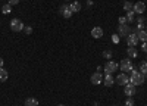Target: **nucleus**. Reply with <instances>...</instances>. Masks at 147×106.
<instances>
[{"mask_svg": "<svg viewBox=\"0 0 147 106\" xmlns=\"http://www.w3.org/2000/svg\"><path fill=\"white\" fill-rule=\"evenodd\" d=\"M125 88H124V93L127 94L128 97H132L134 94H136V91H137V88H136V86L134 84H131V82H128L127 86H124Z\"/></svg>", "mask_w": 147, "mask_h": 106, "instance_id": "obj_11", "label": "nucleus"}, {"mask_svg": "<svg viewBox=\"0 0 147 106\" xmlns=\"http://www.w3.org/2000/svg\"><path fill=\"white\" fill-rule=\"evenodd\" d=\"M134 19H136V12H134V10L127 12V21H128V22H132Z\"/></svg>", "mask_w": 147, "mask_h": 106, "instance_id": "obj_20", "label": "nucleus"}, {"mask_svg": "<svg viewBox=\"0 0 147 106\" xmlns=\"http://www.w3.org/2000/svg\"><path fill=\"white\" fill-rule=\"evenodd\" d=\"M132 10L136 12V15H141V14H144V12H146V5H144V2H137V3H134Z\"/></svg>", "mask_w": 147, "mask_h": 106, "instance_id": "obj_9", "label": "nucleus"}, {"mask_svg": "<svg viewBox=\"0 0 147 106\" xmlns=\"http://www.w3.org/2000/svg\"><path fill=\"white\" fill-rule=\"evenodd\" d=\"M140 72L147 75V62H141L140 63Z\"/></svg>", "mask_w": 147, "mask_h": 106, "instance_id": "obj_22", "label": "nucleus"}, {"mask_svg": "<svg viewBox=\"0 0 147 106\" xmlns=\"http://www.w3.org/2000/svg\"><path fill=\"white\" fill-rule=\"evenodd\" d=\"M57 106H65V105H57Z\"/></svg>", "mask_w": 147, "mask_h": 106, "instance_id": "obj_33", "label": "nucleus"}, {"mask_svg": "<svg viewBox=\"0 0 147 106\" xmlns=\"http://www.w3.org/2000/svg\"><path fill=\"white\" fill-rule=\"evenodd\" d=\"M90 81H91V84H94V86H99V84H102L103 82V75L100 74V72H96L91 75V78H90Z\"/></svg>", "mask_w": 147, "mask_h": 106, "instance_id": "obj_8", "label": "nucleus"}, {"mask_svg": "<svg viewBox=\"0 0 147 106\" xmlns=\"http://www.w3.org/2000/svg\"><path fill=\"white\" fill-rule=\"evenodd\" d=\"M137 21H138V24H144V18H137Z\"/></svg>", "mask_w": 147, "mask_h": 106, "instance_id": "obj_32", "label": "nucleus"}, {"mask_svg": "<svg viewBox=\"0 0 147 106\" xmlns=\"http://www.w3.org/2000/svg\"><path fill=\"white\" fill-rule=\"evenodd\" d=\"M112 55H113V53H112V50H105V52H103V57H105V59H107V61H110Z\"/></svg>", "mask_w": 147, "mask_h": 106, "instance_id": "obj_23", "label": "nucleus"}, {"mask_svg": "<svg viewBox=\"0 0 147 106\" xmlns=\"http://www.w3.org/2000/svg\"><path fill=\"white\" fill-rule=\"evenodd\" d=\"M25 106H38V100L35 97H28L25 100Z\"/></svg>", "mask_w": 147, "mask_h": 106, "instance_id": "obj_15", "label": "nucleus"}, {"mask_svg": "<svg viewBox=\"0 0 147 106\" xmlns=\"http://www.w3.org/2000/svg\"><path fill=\"white\" fill-rule=\"evenodd\" d=\"M2 12H3V15H9L10 12H12V6H10L9 3L3 5V6H2Z\"/></svg>", "mask_w": 147, "mask_h": 106, "instance_id": "obj_19", "label": "nucleus"}, {"mask_svg": "<svg viewBox=\"0 0 147 106\" xmlns=\"http://www.w3.org/2000/svg\"><path fill=\"white\" fill-rule=\"evenodd\" d=\"M144 78L146 75L141 74L140 71H136V69H132L131 71V75H129V82L134 86H141L143 82H144Z\"/></svg>", "mask_w": 147, "mask_h": 106, "instance_id": "obj_1", "label": "nucleus"}, {"mask_svg": "<svg viewBox=\"0 0 147 106\" xmlns=\"http://www.w3.org/2000/svg\"><path fill=\"white\" fill-rule=\"evenodd\" d=\"M137 35H138V40H140V41H143V43L147 41V31H144V30H138Z\"/></svg>", "mask_w": 147, "mask_h": 106, "instance_id": "obj_14", "label": "nucleus"}, {"mask_svg": "<svg viewBox=\"0 0 147 106\" xmlns=\"http://www.w3.org/2000/svg\"><path fill=\"white\" fill-rule=\"evenodd\" d=\"M118 68H119V63H116V62H113V61H107L106 65L103 66V69H105L106 74H113L115 71H118Z\"/></svg>", "mask_w": 147, "mask_h": 106, "instance_id": "obj_4", "label": "nucleus"}, {"mask_svg": "<svg viewBox=\"0 0 147 106\" xmlns=\"http://www.w3.org/2000/svg\"><path fill=\"white\" fill-rule=\"evenodd\" d=\"M118 21H119V25H124V24H128L127 16H121V18H118Z\"/></svg>", "mask_w": 147, "mask_h": 106, "instance_id": "obj_24", "label": "nucleus"}, {"mask_svg": "<svg viewBox=\"0 0 147 106\" xmlns=\"http://www.w3.org/2000/svg\"><path fill=\"white\" fill-rule=\"evenodd\" d=\"M59 12H60V15H62L63 18H66V19H68V18H71V16H72V14H74V12L71 10V6H69V5H63L62 7H60V10H59Z\"/></svg>", "mask_w": 147, "mask_h": 106, "instance_id": "obj_10", "label": "nucleus"}, {"mask_svg": "<svg viewBox=\"0 0 147 106\" xmlns=\"http://www.w3.org/2000/svg\"><path fill=\"white\" fill-rule=\"evenodd\" d=\"M141 49H143V52H147V41L141 44Z\"/></svg>", "mask_w": 147, "mask_h": 106, "instance_id": "obj_29", "label": "nucleus"}, {"mask_svg": "<svg viewBox=\"0 0 147 106\" xmlns=\"http://www.w3.org/2000/svg\"><path fill=\"white\" fill-rule=\"evenodd\" d=\"M119 38H121V37H119L118 34H113V35H112V43L118 44V43H119Z\"/></svg>", "mask_w": 147, "mask_h": 106, "instance_id": "obj_25", "label": "nucleus"}, {"mask_svg": "<svg viewBox=\"0 0 147 106\" xmlns=\"http://www.w3.org/2000/svg\"><path fill=\"white\" fill-rule=\"evenodd\" d=\"M103 84L106 87H112L115 84V77H112V74H106L103 77Z\"/></svg>", "mask_w": 147, "mask_h": 106, "instance_id": "obj_12", "label": "nucleus"}, {"mask_svg": "<svg viewBox=\"0 0 147 106\" xmlns=\"http://www.w3.org/2000/svg\"><path fill=\"white\" fill-rule=\"evenodd\" d=\"M119 66H121V71H122V72H125V71H132V69H134L131 59H128V57H127V59H122L121 63H119Z\"/></svg>", "mask_w": 147, "mask_h": 106, "instance_id": "obj_7", "label": "nucleus"}, {"mask_svg": "<svg viewBox=\"0 0 147 106\" xmlns=\"http://www.w3.org/2000/svg\"><path fill=\"white\" fill-rule=\"evenodd\" d=\"M19 2H21V0H9V5H10V6H15V5H18Z\"/></svg>", "mask_w": 147, "mask_h": 106, "instance_id": "obj_27", "label": "nucleus"}, {"mask_svg": "<svg viewBox=\"0 0 147 106\" xmlns=\"http://www.w3.org/2000/svg\"><path fill=\"white\" fill-rule=\"evenodd\" d=\"M24 31H25L27 34H31V32H32V27H27V28H24Z\"/></svg>", "mask_w": 147, "mask_h": 106, "instance_id": "obj_28", "label": "nucleus"}, {"mask_svg": "<svg viewBox=\"0 0 147 106\" xmlns=\"http://www.w3.org/2000/svg\"><path fill=\"white\" fill-rule=\"evenodd\" d=\"M146 28H147V27H146Z\"/></svg>", "mask_w": 147, "mask_h": 106, "instance_id": "obj_35", "label": "nucleus"}, {"mask_svg": "<svg viewBox=\"0 0 147 106\" xmlns=\"http://www.w3.org/2000/svg\"><path fill=\"white\" fill-rule=\"evenodd\" d=\"M115 82H116V84H119V86L124 87V86H127L128 82H129V77H128L125 72H121L118 77H115Z\"/></svg>", "mask_w": 147, "mask_h": 106, "instance_id": "obj_5", "label": "nucleus"}, {"mask_svg": "<svg viewBox=\"0 0 147 106\" xmlns=\"http://www.w3.org/2000/svg\"><path fill=\"white\" fill-rule=\"evenodd\" d=\"M115 106H116V105H115Z\"/></svg>", "mask_w": 147, "mask_h": 106, "instance_id": "obj_34", "label": "nucleus"}, {"mask_svg": "<svg viewBox=\"0 0 147 106\" xmlns=\"http://www.w3.org/2000/svg\"><path fill=\"white\" fill-rule=\"evenodd\" d=\"M137 30H144V24H138V25H137Z\"/></svg>", "mask_w": 147, "mask_h": 106, "instance_id": "obj_30", "label": "nucleus"}, {"mask_svg": "<svg viewBox=\"0 0 147 106\" xmlns=\"http://www.w3.org/2000/svg\"><path fill=\"white\" fill-rule=\"evenodd\" d=\"M122 7H124V10H125V12H129V10H132L134 5H132L131 2H124V5H122Z\"/></svg>", "mask_w": 147, "mask_h": 106, "instance_id": "obj_21", "label": "nucleus"}, {"mask_svg": "<svg viewBox=\"0 0 147 106\" xmlns=\"http://www.w3.org/2000/svg\"><path fill=\"white\" fill-rule=\"evenodd\" d=\"M146 106H147V105H146Z\"/></svg>", "mask_w": 147, "mask_h": 106, "instance_id": "obj_36", "label": "nucleus"}, {"mask_svg": "<svg viewBox=\"0 0 147 106\" xmlns=\"http://www.w3.org/2000/svg\"><path fill=\"white\" fill-rule=\"evenodd\" d=\"M125 106H134V100H132V97H128V99L125 100Z\"/></svg>", "mask_w": 147, "mask_h": 106, "instance_id": "obj_26", "label": "nucleus"}, {"mask_svg": "<svg viewBox=\"0 0 147 106\" xmlns=\"http://www.w3.org/2000/svg\"><path fill=\"white\" fill-rule=\"evenodd\" d=\"M7 78H9L7 71H6V69H3V68H0V81H2V82H5Z\"/></svg>", "mask_w": 147, "mask_h": 106, "instance_id": "obj_16", "label": "nucleus"}, {"mask_svg": "<svg viewBox=\"0 0 147 106\" xmlns=\"http://www.w3.org/2000/svg\"><path fill=\"white\" fill-rule=\"evenodd\" d=\"M137 32H138V30L136 28V30H131V34H129V35H127V43H128V47H136V46H137V43L140 41V40H138Z\"/></svg>", "mask_w": 147, "mask_h": 106, "instance_id": "obj_2", "label": "nucleus"}, {"mask_svg": "<svg viewBox=\"0 0 147 106\" xmlns=\"http://www.w3.org/2000/svg\"><path fill=\"white\" fill-rule=\"evenodd\" d=\"M3 65H5V61H3V57H0V68H3Z\"/></svg>", "mask_w": 147, "mask_h": 106, "instance_id": "obj_31", "label": "nucleus"}, {"mask_svg": "<svg viewBox=\"0 0 147 106\" xmlns=\"http://www.w3.org/2000/svg\"><path fill=\"white\" fill-rule=\"evenodd\" d=\"M146 77H147V75H146Z\"/></svg>", "mask_w": 147, "mask_h": 106, "instance_id": "obj_37", "label": "nucleus"}, {"mask_svg": "<svg viewBox=\"0 0 147 106\" xmlns=\"http://www.w3.org/2000/svg\"><path fill=\"white\" fill-rule=\"evenodd\" d=\"M91 37H93V38H102V37H103V28L94 27V28L91 30Z\"/></svg>", "mask_w": 147, "mask_h": 106, "instance_id": "obj_13", "label": "nucleus"}, {"mask_svg": "<svg viewBox=\"0 0 147 106\" xmlns=\"http://www.w3.org/2000/svg\"><path fill=\"white\" fill-rule=\"evenodd\" d=\"M131 27L128 25V24H124V25H119L118 27V35L119 37H127V35L131 34Z\"/></svg>", "mask_w": 147, "mask_h": 106, "instance_id": "obj_6", "label": "nucleus"}, {"mask_svg": "<svg viewBox=\"0 0 147 106\" xmlns=\"http://www.w3.org/2000/svg\"><path fill=\"white\" fill-rule=\"evenodd\" d=\"M10 28L13 30L15 32H19V31H24V22L21 21V19H18V18H13L10 21Z\"/></svg>", "mask_w": 147, "mask_h": 106, "instance_id": "obj_3", "label": "nucleus"}, {"mask_svg": "<svg viewBox=\"0 0 147 106\" xmlns=\"http://www.w3.org/2000/svg\"><path fill=\"white\" fill-rule=\"evenodd\" d=\"M71 6V10L72 12H80L81 10V3L80 2H74L72 5H69Z\"/></svg>", "mask_w": 147, "mask_h": 106, "instance_id": "obj_18", "label": "nucleus"}, {"mask_svg": "<svg viewBox=\"0 0 147 106\" xmlns=\"http://www.w3.org/2000/svg\"><path fill=\"white\" fill-rule=\"evenodd\" d=\"M127 53H128V56H129V57H137V56H138V52H137L136 47H128Z\"/></svg>", "mask_w": 147, "mask_h": 106, "instance_id": "obj_17", "label": "nucleus"}]
</instances>
